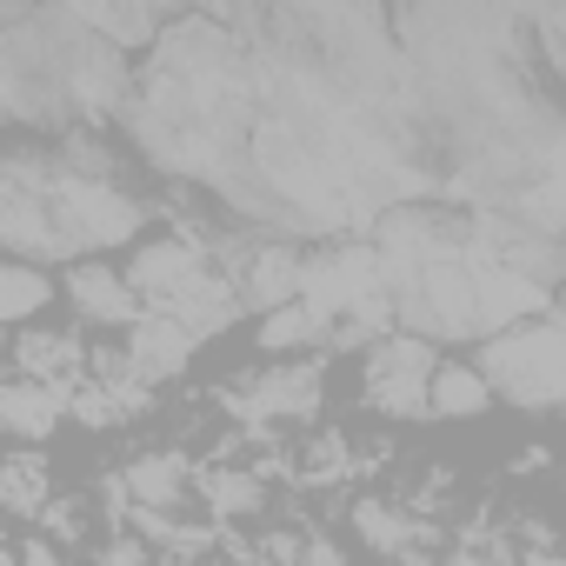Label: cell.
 Instances as JSON below:
<instances>
[{"label":"cell","mask_w":566,"mask_h":566,"mask_svg":"<svg viewBox=\"0 0 566 566\" xmlns=\"http://www.w3.org/2000/svg\"><path fill=\"white\" fill-rule=\"evenodd\" d=\"M48 301H54V280H48L41 266L14 260V253H0V327H21V321H34Z\"/></svg>","instance_id":"cell-16"},{"label":"cell","mask_w":566,"mask_h":566,"mask_svg":"<svg viewBox=\"0 0 566 566\" xmlns=\"http://www.w3.org/2000/svg\"><path fill=\"white\" fill-rule=\"evenodd\" d=\"M473 374L486 380L493 400L520 407V413H553L566 394V347H559V314H533L520 327H500L480 340Z\"/></svg>","instance_id":"cell-5"},{"label":"cell","mask_w":566,"mask_h":566,"mask_svg":"<svg viewBox=\"0 0 566 566\" xmlns=\"http://www.w3.org/2000/svg\"><path fill=\"white\" fill-rule=\"evenodd\" d=\"M354 533H360L380 559L427 566V553H433V539H440V520H420L407 500H360V506H354Z\"/></svg>","instance_id":"cell-10"},{"label":"cell","mask_w":566,"mask_h":566,"mask_svg":"<svg viewBox=\"0 0 566 566\" xmlns=\"http://www.w3.org/2000/svg\"><path fill=\"white\" fill-rule=\"evenodd\" d=\"M8 354H14V380L54 387V394H74L81 374H87V347H81L74 327H21Z\"/></svg>","instance_id":"cell-9"},{"label":"cell","mask_w":566,"mask_h":566,"mask_svg":"<svg viewBox=\"0 0 566 566\" xmlns=\"http://www.w3.org/2000/svg\"><path fill=\"white\" fill-rule=\"evenodd\" d=\"M127 101V61L74 8H0V120H94Z\"/></svg>","instance_id":"cell-2"},{"label":"cell","mask_w":566,"mask_h":566,"mask_svg":"<svg viewBox=\"0 0 566 566\" xmlns=\"http://www.w3.org/2000/svg\"><path fill=\"white\" fill-rule=\"evenodd\" d=\"M187 500H193V460L187 453H140V460H127L120 473H114V506H120V520H134V513H187Z\"/></svg>","instance_id":"cell-8"},{"label":"cell","mask_w":566,"mask_h":566,"mask_svg":"<svg viewBox=\"0 0 566 566\" xmlns=\"http://www.w3.org/2000/svg\"><path fill=\"white\" fill-rule=\"evenodd\" d=\"M294 301L327 321L334 347H374L380 334H394V307H387V280L367 240H327L314 253H301V287Z\"/></svg>","instance_id":"cell-4"},{"label":"cell","mask_w":566,"mask_h":566,"mask_svg":"<svg viewBox=\"0 0 566 566\" xmlns=\"http://www.w3.org/2000/svg\"><path fill=\"white\" fill-rule=\"evenodd\" d=\"M120 354H127V360H134V374L154 387V380H174V374H180V367H187L200 347H193V340H187L174 321H160V314H140V321L127 327V347H120Z\"/></svg>","instance_id":"cell-12"},{"label":"cell","mask_w":566,"mask_h":566,"mask_svg":"<svg viewBox=\"0 0 566 566\" xmlns=\"http://www.w3.org/2000/svg\"><path fill=\"white\" fill-rule=\"evenodd\" d=\"M147 193L127 180L120 154L94 134H61L41 147L0 140V253L14 260H94L147 227Z\"/></svg>","instance_id":"cell-1"},{"label":"cell","mask_w":566,"mask_h":566,"mask_svg":"<svg viewBox=\"0 0 566 566\" xmlns=\"http://www.w3.org/2000/svg\"><path fill=\"white\" fill-rule=\"evenodd\" d=\"M48 500H54V486H48V460H41L34 447H21V453L0 460V506H8V513L41 520Z\"/></svg>","instance_id":"cell-17"},{"label":"cell","mask_w":566,"mask_h":566,"mask_svg":"<svg viewBox=\"0 0 566 566\" xmlns=\"http://www.w3.org/2000/svg\"><path fill=\"white\" fill-rule=\"evenodd\" d=\"M94 566H154V553H147L134 533H114V539L101 546V559H94Z\"/></svg>","instance_id":"cell-19"},{"label":"cell","mask_w":566,"mask_h":566,"mask_svg":"<svg viewBox=\"0 0 566 566\" xmlns=\"http://www.w3.org/2000/svg\"><path fill=\"white\" fill-rule=\"evenodd\" d=\"M120 273H127L140 314L174 321L193 347H207L213 334H227V327L240 321V301H233L227 273H220V260H213V233L193 227V220H174V233L140 240Z\"/></svg>","instance_id":"cell-3"},{"label":"cell","mask_w":566,"mask_h":566,"mask_svg":"<svg viewBox=\"0 0 566 566\" xmlns=\"http://www.w3.org/2000/svg\"><path fill=\"white\" fill-rule=\"evenodd\" d=\"M61 294H67V307L87 321V327H134L140 321V301H134V287H127V273L120 266H107V260H74L67 266V280H61Z\"/></svg>","instance_id":"cell-11"},{"label":"cell","mask_w":566,"mask_h":566,"mask_svg":"<svg viewBox=\"0 0 566 566\" xmlns=\"http://www.w3.org/2000/svg\"><path fill=\"white\" fill-rule=\"evenodd\" d=\"M74 21H81L94 41H107L114 54H140V48H154L160 28H167V14H154V8H74Z\"/></svg>","instance_id":"cell-14"},{"label":"cell","mask_w":566,"mask_h":566,"mask_svg":"<svg viewBox=\"0 0 566 566\" xmlns=\"http://www.w3.org/2000/svg\"><path fill=\"white\" fill-rule=\"evenodd\" d=\"M433 367H440V347L420 340V334H380L360 360V400L380 413V420H427V387H433Z\"/></svg>","instance_id":"cell-7"},{"label":"cell","mask_w":566,"mask_h":566,"mask_svg":"<svg viewBox=\"0 0 566 566\" xmlns=\"http://www.w3.org/2000/svg\"><path fill=\"white\" fill-rule=\"evenodd\" d=\"M67 413V394L54 387H34V380H0V433L8 440H48Z\"/></svg>","instance_id":"cell-13"},{"label":"cell","mask_w":566,"mask_h":566,"mask_svg":"<svg viewBox=\"0 0 566 566\" xmlns=\"http://www.w3.org/2000/svg\"><path fill=\"white\" fill-rule=\"evenodd\" d=\"M0 354H8V340H0Z\"/></svg>","instance_id":"cell-20"},{"label":"cell","mask_w":566,"mask_h":566,"mask_svg":"<svg viewBox=\"0 0 566 566\" xmlns=\"http://www.w3.org/2000/svg\"><path fill=\"white\" fill-rule=\"evenodd\" d=\"M193 493L220 513V520H240V513H260V473L253 467H193Z\"/></svg>","instance_id":"cell-18"},{"label":"cell","mask_w":566,"mask_h":566,"mask_svg":"<svg viewBox=\"0 0 566 566\" xmlns=\"http://www.w3.org/2000/svg\"><path fill=\"white\" fill-rule=\"evenodd\" d=\"M227 413L240 433H280V427H307L327 407V360L321 354H294V360H266V367H240L227 380Z\"/></svg>","instance_id":"cell-6"},{"label":"cell","mask_w":566,"mask_h":566,"mask_svg":"<svg viewBox=\"0 0 566 566\" xmlns=\"http://www.w3.org/2000/svg\"><path fill=\"white\" fill-rule=\"evenodd\" d=\"M486 407H493V394H486V380H480L467 360H440V367H433L427 420H473V413H486Z\"/></svg>","instance_id":"cell-15"}]
</instances>
